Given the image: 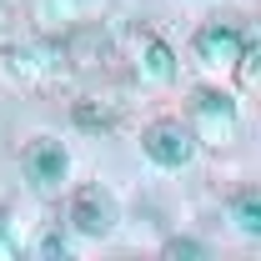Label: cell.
<instances>
[{
  "label": "cell",
  "mask_w": 261,
  "mask_h": 261,
  "mask_svg": "<svg viewBox=\"0 0 261 261\" xmlns=\"http://www.w3.org/2000/svg\"><path fill=\"white\" fill-rule=\"evenodd\" d=\"M65 70V50L56 35H40V40H25V45H10L0 50V75L20 91H50Z\"/></svg>",
  "instance_id": "cell-1"
},
{
  "label": "cell",
  "mask_w": 261,
  "mask_h": 261,
  "mask_svg": "<svg viewBox=\"0 0 261 261\" xmlns=\"http://www.w3.org/2000/svg\"><path fill=\"white\" fill-rule=\"evenodd\" d=\"M191 136L201 146H231L236 141V130H241V116H236V100L226 91H211V86H201L191 96Z\"/></svg>",
  "instance_id": "cell-2"
},
{
  "label": "cell",
  "mask_w": 261,
  "mask_h": 261,
  "mask_svg": "<svg viewBox=\"0 0 261 261\" xmlns=\"http://www.w3.org/2000/svg\"><path fill=\"white\" fill-rule=\"evenodd\" d=\"M246 40H251V25L241 20V15H211L201 31L191 35V50L201 65H236V56L246 50Z\"/></svg>",
  "instance_id": "cell-3"
},
{
  "label": "cell",
  "mask_w": 261,
  "mask_h": 261,
  "mask_svg": "<svg viewBox=\"0 0 261 261\" xmlns=\"http://www.w3.org/2000/svg\"><path fill=\"white\" fill-rule=\"evenodd\" d=\"M141 151H146L156 166L176 171V166H186V161L196 156V136H191V126H186V121L161 116V121H151V126L141 130Z\"/></svg>",
  "instance_id": "cell-4"
},
{
  "label": "cell",
  "mask_w": 261,
  "mask_h": 261,
  "mask_svg": "<svg viewBox=\"0 0 261 261\" xmlns=\"http://www.w3.org/2000/svg\"><path fill=\"white\" fill-rule=\"evenodd\" d=\"M111 10V0H35L31 5V20L40 35H65L75 25H91Z\"/></svg>",
  "instance_id": "cell-5"
},
{
  "label": "cell",
  "mask_w": 261,
  "mask_h": 261,
  "mask_svg": "<svg viewBox=\"0 0 261 261\" xmlns=\"http://www.w3.org/2000/svg\"><path fill=\"white\" fill-rule=\"evenodd\" d=\"M20 166H25V176H31L35 191H56V186L65 181V171H70V156H65L61 141L35 136L31 146H25V156H20Z\"/></svg>",
  "instance_id": "cell-6"
},
{
  "label": "cell",
  "mask_w": 261,
  "mask_h": 261,
  "mask_svg": "<svg viewBox=\"0 0 261 261\" xmlns=\"http://www.w3.org/2000/svg\"><path fill=\"white\" fill-rule=\"evenodd\" d=\"M65 216H70V226L81 231V236H106V231L116 226V201L100 191V186H75Z\"/></svg>",
  "instance_id": "cell-7"
},
{
  "label": "cell",
  "mask_w": 261,
  "mask_h": 261,
  "mask_svg": "<svg viewBox=\"0 0 261 261\" xmlns=\"http://www.w3.org/2000/svg\"><path fill=\"white\" fill-rule=\"evenodd\" d=\"M136 75L146 86H171L176 81V50L156 31H146V25L136 31Z\"/></svg>",
  "instance_id": "cell-8"
},
{
  "label": "cell",
  "mask_w": 261,
  "mask_h": 261,
  "mask_svg": "<svg viewBox=\"0 0 261 261\" xmlns=\"http://www.w3.org/2000/svg\"><path fill=\"white\" fill-rule=\"evenodd\" d=\"M61 50H65V65H75V70H96V65L111 56V35L100 31V20H91V25L65 31L61 35Z\"/></svg>",
  "instance_id": "cell-9"
},
{
  "label": "cell",
  "mask_w": 261,
  "mask_h": 261,
  "mask_svg": "<svg viewBox=\"0 0 261 261\" xmlns=\"http://www.w3.org/2000/svg\"><path fill=\"white\" fill-rule=\"evenodd\" d=\"M70 121L81 130H116L121 106L116 100H100V96H81V100H70Z\"/></svg>",
  "instance_id": "cell-10"
},
{
  "label": "cell",
  "mask_w": 261,
  "mask_h": 261,
  "mask_svg": "<svg viewBox=\"0 0 261 261\" xmlns=\"http://www.w3.org/2000/svg\"><path fill=\"white\" fill-rule=\"evenodd\" d=\"M231 216H236V226L246 231V236H261V196L246 186V191L231 196Z\"/></svg>",
  "instance_id": "cell-11"
},
{
  "label": "cell",
  "mask_w": 261,
  "mask_h": 261,
  "mask_svg": "<svg viewBox=\"0 0 261 261\" xmlns=\"http://www.w3.org/2000/svg\"><path fill=\"white\" fill-rule=\"evenodd\" d=\"M35 251H40V256H70V241H65L61 226H50L40 241H35Z\"/></svg>",
  "instance_id": "cell-12"
},
{
  "label": "cell",
  "mask_w": 261,
  "mask_h": 261,
  "mask_svg": "<svg viewBox=\"0 0 261 261\" xmlns=\"http://www.w3.org/2000/svg\"><path fill=\"white\" fill-rule=\"evenodd\" d=\"M161 251H166V256H181V261H196V256H206V246H201V241H191V236H171V241H166Z\"/></svg>",
  "instance_id": "cell-13"
},
{
  "label": "cell",
  "mask_w": 261,
  "mask_h": 261,
  "mask_svg": "<svg viewBox=\"0 0 261 261\" xmlns=\"http://www.w3.org/2000/svg\"><path fill=\"white\" fill-rule=\"evenodd\" d=\"M236 75H241V91L256 86V45H251V40H246V50L236 56Z\"/></svg>",
  "instance_id": "cell-14"
},
{
  "label": "cell",
  "mask_w": 261,
  "mask_h": 261,
  "mask_svg": "<svg viewBox=\"0 0 261 261\" xmlns=\"http://www.w3.org/2000/svg\"><path fill=\"white\" fill-rule=\"evenodd\" d=\"M20 256V241H15V231H10V216L0 211V261H15Z\"/></svg>",
  "instance_id": "cell-15"
}]
</instances>
